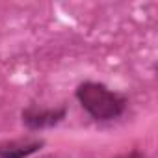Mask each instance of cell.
Listing matches in <instances>:
<instances>
[{"label":"cell","instance_id":"obj_2","mask_svg":"<svg viewBox=\"0 0 158 158\" xmlns=\"http://www.w3.org/2000/svg\"><path fill=\"white\" fill-rule=\"evenodd\" d=\"M43 147L41 139H11L0 143V158H26Z\"/></svg>","mask_w":158,"mask_h":158},{"label":"cell","instance_id":"obj_3","mask_svg":"<svg viewBox=\"0 0 158 158\" xmlns=\"http://www.w3.org/2000/svg\"><path fill=\"white\" fill-rule=\"evenodd\" d=\"M65 115V110H37V108H28L23 112V121L30 128H45L56 125L61 117Z\"/></svg>","mask_w":158,"mask_h":158},{"label":"cell","instance_id":"obj_4","mask_svg":"<svg viewBox=\"0 0 158 158\" xmlns=\"http://www.w3.org/2000/svg\"><path fill=\"white\" fill-rule=\"evenodd\" d=\"M117 158H143L139 152H130V154H123V156H117Z\"/></svg>","mask_w":158,"mask_h":158},{"label":"cell","instance_id":"obj_1","mask_svg":"<svg viewBox=\"0 0 158 158\" xmlns=\"http://www.w3.org/2000/svg\"><path fill=\"white\" fill-rule=\"evenodd\" d=\"M76 99L93 119L99 121L115 119L125 110V99L97 82L80 84L76 89Z\"/></svg>","mask_w":158,"mask_h":158}]
</instances>
